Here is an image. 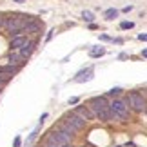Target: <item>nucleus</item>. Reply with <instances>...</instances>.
<instances>
[{
  "mask_svg": "<svg viewBox=\"0 0 147 147\" xmlns=\"http://www.w3.org/2000/svg\"><path fill=\"white\" fill-rule=\"evenodd\" d=\"M89 109H91L93 116L100 118V120H104V122L113 120V113L109 109V104H107L105 96H94L91 102H89Z\"/></svg>",
  "mask_w": 147,
  "mask_h": 147,
  "instance_id": "nucleus-1",
  "label": "nucleus"
},
{
  "mask_svg": "<svg viewBox=\"0 0 147 147\" xmlns=\"http://www.w3.org/2000/svg\"><path fill=\"white\" fill-rule=\"evenodd\" d=\"M109 109L113 113V120H125L129 116V107L123 100H113L109 104Z\"/></svg>",
  "mask_w": 147,
  "mask_h": 147,
  "instance_id": "nucleus-2",
  "label": "nucleus"
},
{
  "mask_svg": "<svg viewBox=\"0 0 147 147\" xmlns=\"http://www.w3.org/2000/svg\"><path fill=\"white\" fill-rule=\"evenodd\" d=\"M51 142H55L58 147H65V145H71V138L69 134H65L64 131H60V129H55V131H51V134L47 136Z\"/></svg>",
  "mask_w": 147,
  "mask_h": 147,
  "instance_id": "nucleus-3",
  "label": "nucleus"
},
{
  "mask_svg": "<svg viewBox=\"0 0 147 147\" xmlns=\"http://www.w3.org/2000/svg\"><path fill=\"white\" fill-rule=\"evenodd\" d=\"M127 107H131V109L133 111H144L145 109V100H144V96H142V94H140V93H131V94H129V96H127Z\"/></svg>",
  "mask_w": 147,
  "mask_h": 147,
  "instance_id": "nucleus-4",
  "label": "nucleus"
},
{
  "mask_svg": "<svg viewBox=\"0 0 147 147\" xmlns=\"http://www.w3.org/2000/svg\"><path fill=\"white\" fill-rule=\"evenodd\" d=\"M24 26H26V22L22 20V18H7L5 20V27L11 31V33H18L24 29Z\"/></svg>",
  "mask_w": 147,
  "mask_h": 147,
  "instance_id": "nucleus-5",
  "label": "nucleus"
},
{
  "mask_svg": "<svg viewBox=\"0 0 147 147\" xmlns=\"http://www.w3.org/2000/svg\"><path fill=\"white\" fill-rule=\"evenodd\" d=\"M73 115H76L78 118H82L84 122H89V120H93V113L89 107H76L75 111H73Z\"/></svg>",
  "mask_w": 147,
  "mask_h": 147,
  "instance_id": "nucleus-6",
  "label": "nucleus"
},
{
  "mask_svg": "<svg viewBox=\"0 0 147 147\" xmlns=\"http://www.w3.org/2000/svg\"><path fill=\"white\" fill-rule=\"evenodd\" d=\"M15 73H16V67L15 65H4V67H0V82H7Z\"/></svg>",
  "mask_w": 147,
  "mask_h": 147,
  "instance_id": "nucleus-7",
  "label": "nucleus"
},
{
  "mask_svg": "<svg viewBox=\"0 0 147 147\" xmlns=\"http://www.w3.org/2000/svg\"><path fill=\"white\" fill-rule=\"evenodd\" d=\"M64 122H67V123H69L71 127H75L76 131H80V129H82L84 125H86V122H84L82 118H78L76 115H69V116H67V118H65Z\"/></svg>",
  "mask_w": 147,
  "mask_h": 147,
  "instance_id": "nucleus-8",
  "label": "nucleus"
},
{
  "mask_svg": "<svg viewBox=\"0 0 147 147\" xmlns=\"http://www.w3.org/2000/svg\"><path fill=\"white\" fill-rule=\"evenodd\" d=\"M91 78H93V69L89 67V69L78 73V75L73 78V82H87V80H91Z\"/></svg>",
  "mask_w": 147,
  "mask_h": 147,
  "instance_id": "nucleus-9",
  "label": "nucleus"
},
{
  "mask_svg": "<svg viewBox=\"0 0 147 147\" xmlns=\"http://www.w3.org/2000/svg\"><path fill=\"white\" fill-rule=\"evenodd\" d=\"M33 47H35V42H31V40H27L24 46H22L18 51H20V56L22 58H27V56H29L31 53H33Z\"/></svg>",
  "mask_w": 147,
  "mask_h": 147,
  "instance_id": "nucleus-10",
  "label": "nucleus"
},
{
  "mask_svg": "<svg viewBox=\"0 0 147 147\" xmlns=\"http://www.w3.org/2000/svg\"><path fill=\"white\" fill-rule=\"evenodd\" d=\"M27 42V38L26 36H22V35H16V36H13V40H11V49H15V51H18L24 44Z\"/></svg>",
  "mask_w": 147,
  "mask_h": 147,
  "instance_id": "nucleus-11",
  "label": "nucleus"
},
{
  "mask_svg": "<svg viewBox=\"0 0 147 147\" xmlns=\"http://www.w3.org/2000/svg\"><path fill=\"white\" fill-rule=\"evenodd\" d=\"M38 29H40V24H38V22H35V20H31V18H27V22H26V26H24V29H22V31L36 33Z\"/></svg>",
  "mask_w": 147,
  "mask_h": 147,
  "instance_id": "nucleus-12",
  "label": "nucleus"
},
{
  "mask_svg": "<svg viewBox=\"0 0 147 147\" xmlns=\"http://www.w3.org/2000/svg\"><path fill=\"white\" fill-rule=\"evenodd\" d=\"M58 129H60V131H64L65 134H69V136H73V134L76 133V129H75V127H71L67 122H62L60 125H58Z\"/></svg>",
  "mask_w": 147,
  "mask_h": 147,
  "instance_id": "nucleus-13",
  "label": "nucleus"
},
{
  "mask_svg": "<svg viewBox=\"0 0 147 147\" xmlns=\"http://www.w3.org/2000/svg\"><path fill=\"white\" fill-rule=\"evenodd\" d=\"M89 55H91L93 58H96V56H104L105 55V49L104 47H94V49L89 51Z\"/></svg>",
  "mask_w": 147,
  "mask_h": 147,
  "instance_id": "nucleus-14",
  "label": "nucleus"
},
{
  "mask_svg": "<svg viewBox=\"0 0 147 147\" xmlns=\"http://www.w3.org/2000/svg\"><path fill=\"white\" fill-rule=\"evenodd\" d=\"M116 16H118V11H116L115 7L105 11V18H107V20H113V18H116Z\"/></svg>",
  "mask_w": 147,
  "mask_h": 147,
  "instance_id": "nucleus-15",
  "label": "nucleus"
},
{
  "mask_svg": "<svg viewBox=\"0 0 147 147\" xmlns=\"http://www.w3.org/2000/svg\"><path fill=\"white\" fill-rule=\"evenodd\" d=\"M82 18L86 20V22H93V20H94V16H93L91 11H84V13H82Z\"/></svg>",
  "mask_w": 147,
  "mask_h": 147,
  "instance_id": "nucleus-16",
  "label": "nucleus"
},
{
  "mask_svg": "<svg viewBox=\"0 0 147 147\" xmlns=\"http://www.w3.org/2000/svg\"><path fill=\"white\" fill-rule=\"evenodd\" d=\"M18 60H24V58H22L20 55H13V53H11V56H9V62H11V65H13V64H18Z\"/></svg>",
  "mask_w": 147,
  "mask_h": 147,
  "instance_id": "nucleus-17",
  "label": "nucleus"
},
{
  "mask_svg": "<svg viewBox=\"0 0 147 147\" xmlns=\"http://www.w3.org/2000/svg\"><path fill=\"white\" fill-rule=\"evenodd\" d=\"M133 26H134L133 22H122V24H120V27H122V29H131Z\"/></svg>",
  "mask_w": 147,
  "mask_h": 147,
  "instance_id": "nucleus-18",
  "label": "nucleus"
},
{
  "mask_svg": "<svg viewBox=\"0 0 147 147\" xmlns=\"http://www.w3.org/2000/svg\"><path fill=\"white\" fill-rule=\"evenodd\" d=\"M120 93H122V89H120V87H113L111 91H109L111 96H116V94H120Z\"/></svg>",
  "mask_w": 147,
  "mask_h": 147,
  "instance_id": "nucleus-19",
  "label": "nucleus"
},
{
  "mask_svg": "<svg viewBox=\"0 0 147 147\" xmlns=\"http://www.w3.org/2000/svg\"><path fill=\"white\" fill-rule=\"evenodd\" d=\"M44 147H58V145H56L55 142H51V140L47 138V140H46V145H44Z\"/></svg>",
  "mask_w": 147,
  "mask_h": 147,
  "instance_id": "nucleus-20",
  "label": "nucleus"
},
{
  "mask_svg": "<svg viewBox=\"0 0 147 147\" xmlns=\"http://www.w3.org/2000/svg\"><path fill=\"white\" fill-rule=\"evenodd\" d=\"M20 142H22L20 136H16V138H15V147H20Z\"/></svg>",
  "mask_w": 147,
  "mask_h": 147,
  "instance_id": "nucleus-21",
  "label": "nucleus"
},
{
  "mask_svg": "<svg viewBox=\"0 0 147 147\" xmlns=\"http://www.w3.org/2000/svg\"><path fill=\"white\" fill-rule=\"evenodd\" d=\"M138 40H142V42H147V35H140V36H138Z\"/></svg>",
  "mask_w": 147,
  "mask_h": 147,
  "instance_id": "nucleus-22",
  "label": "nucleus"
},
{
  "mask_svg": "<svg viewBox=\"0 0 147 147\" xmlns=\"http://www.w3.org/2000/svg\"><path fill=\"white\" fill-rule=\"evenodd\" d=\"M131 9H133V5H125V7H123V11H125V13H129Z\"/></svg>",
  "mask_w": 147,
  "mask_h": 147,
  "instance_id": "nucleus-23",
  "label": "nucleus"
},
{
  "mask_svg": "<svg viewBox=\"0 0 147 147\" xmlns=\"http://www.w3.org/2000/svg\"><path fill=\"white\" fill-rule=\"evenodd\" d=\"M76 102H78V98H69V105L71 104H76Z\"/></svg>",
  "mask_w": 147,
  "mask_h": 147,
  "instance_id": "nucleus-24",
  "label": "nucleus"
},
{
  "mask_svg": "<svg viewBox=\"0 0 147 147\" xmlns=\"http://www.w3.org/2000/svg\"><path fill=\"white\" fill-rule=\"evenodd\" d=\"M142 55H144L145 58H147V49H144V51H142Z\"/></svg>",
  "mask_w": 147,
  "mask_h": 147,
  "instance_id": "nucleus-25",
  "label": "nucleus"
},
{
  "mask_svg": "<svg viewBox=\"0 0 147 147\" xmlns=\"http://www.w3.org/2000/svg\"><path fill=\"white\" fill-rule=\"evenodd\" d=\"M15 2H24V0H15Z\"/></svg>",
  "mask_w": 147,
  "mask_h": 147,
  "instance_id": "nucleus-26",
  "label": "nucleus"
},
{
  "mask_svg": "<svg viewBox=\"0 0 147 147\" xmlns=\"http://www.w3.org/2000/svg\"><path fill=\"white\" fill-rule=\"evenodd\" d=\"M0 26H2V18H0Z\"/></svg>",
  "mask_w": 147,
  "mask_h": 147,
  "instance_id": "nucleus-27",
  "label": "nucleus"
}]
</instances>
